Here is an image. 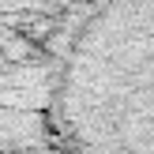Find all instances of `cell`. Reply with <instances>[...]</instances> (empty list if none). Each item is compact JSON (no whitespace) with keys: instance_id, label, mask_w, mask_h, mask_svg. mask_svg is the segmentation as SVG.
I'll list each match as a JSON object with an SVG mask.
<instances>
[{"instance_id":"1","label":"cell","mask_w":154,"mask_h":154,"mask_svg":"<svg viewBox=\"0 0 154 154\" xmlns=\"http://www.w3.org/2000/svg\"><path fill=\"white\" fill-rule=\"evenodd\" d=\"M45 113L68 154H154V4H75Z\"/></svg>"},{"instance_id":"2","label":"cell","mask_w":154,"mask_h":154,"mask_svg":"<svg viewBox=\"0 0 154 154\" xmlns=\"http://www.w3.org/2000/svg\"><path fill=\"white\" fill-rule=\"evenodd\" d=\"M0 154H68L42 109H4L0 105Z\"/></svg>"}]
</instances>
